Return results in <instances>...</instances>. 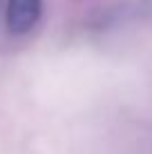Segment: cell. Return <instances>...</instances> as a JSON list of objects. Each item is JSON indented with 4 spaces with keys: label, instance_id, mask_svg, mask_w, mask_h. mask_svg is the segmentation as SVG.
Listing matches in <instances>:
<instances>
[{
    "label": "cell",
    "instance_id": "cell-1",
    "mask_svg": "<svg viewBox=\"0 0 152 154\" xmlns=\"http://www.w3.org/2000/svg\"><path fill=\"white\" fill-rule=\"evenodd\" d=\"M43 18V0H7V23L9 34L14 36H27L38 27Z\"/></svg>",
    "mask_w": 152,
    "mask_h": 154
},
{
    "label": "cell",
    "instance_id": "cell-2",
    "mask_svg": "<svg viewBox=\"0 0 152 154\" xmlns=\"http://www.w3.org/2000/svg\"><path fill=\"white\" fill-rule=\"evenodd\" d=\"M150 2H152V0H150Z\"/></svg>",
    "mask_w": 152,
    "mask_h": 154
}]
</instances>
